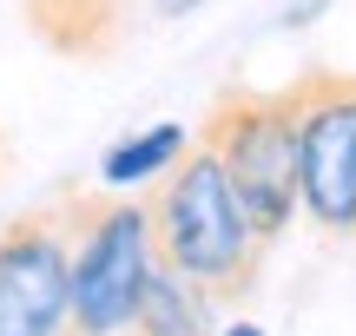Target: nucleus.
Here are the masks:
<instances>
[{
    "label": "nucleus",
    "mask_w": 356,
    "mask_h": 336,
    "mask_svg": "<svg viewBox=\"0 0 356 336\" xmlns=\"http://www.w3.org/2000/svg\"><path fill=\"white\" fill-rule=\"evenodd\" d=\"M145 205H152L159 271H172L178 284H191L204 303H231V297L251 290L264 237L251 231V218H244L225 165H218L204 145L178 158Z\"/></svg>",
    "instance_id": "f257e3e1"
},
{
    "label": "nucleus",
    "mask_w": 356,
    "mask_h": 336,
    "mask_svg": "<svg viewBox=\"0 0 356 336\" xmlns=\"http://www.w3.org/2000/svg\"><path fill=\"white\" fill-rule=\"evenodd\" d=\"M198 145L225 165L231 192H238L251 231L264 237H284L297 205V99L291 86L264 92V86H231L211 99L198 126Z\"/></svg>",
    "instance_id": "f03ea898"
},
{
    "label": "nucleus",
    "mask_w": 356,
    "mask_h": 336,
    "mask_svg": "<svg viewBox=\"0 0 356 336\" xmlns=\"http://www.w3.org/2000/svg\"><path fill=\"white\" fill-rule=\"evenodd\" d=\"M152 271V205H92L73 237V330L66 336H126Z\"/></svg>",
    "instance_id": "7ed1b4c3"
},
{
    "label": "nucleus",
    "mask_w": 356,
    "mask_h": 336,
    "mask_svg": "<svg viewBox=\"0 0 356 336\" xmlns=\"http://www.w3.org/2000/svg\"><path fill=\"white\" fill-rule=\"evenodd\" d=\"M297 99V205L323 231H356V73L310 66Z\"/></svg>",
    "instance_id": "20e7f679"
},
{
    "label": "nucleus",
    "mask_w": 356,
    "mask_h": 336,
    "mask_svg": "<svg viewBox=\"0 0 356 336\" xmlns=\"http://www.w3.org/2000/svg\"><path fill=\"white\" fill-rule=\"evenodd\" d=\"M73 237L79 218H66L60 205L0 224V336L73 330Z\"/></svg>",
    "instance_id": "39448f33"
},
{
    "label": "nucleus",
    "mask_w": 356,
    "mask_h": 336,
    "mask_svg": "<svg viewBox=\"0 0 356 336\" xmlns=\"http://www.w3.org/2000/svg\"><path fill=\"white\" fill-rule=\"evenodd\" d=\"M26 26L60 60H99L126 40L132 0H26Z\"/></svg>",
    "instance_id": "423d86ee"
},
{
    "label": "nucleus",
    "mask_w": 356,
    "mask_h": 336,
    "mask_svg": "<svg viewBox=\"0 0 356 336\" xmlns=\"http://www.w3.org/2000/svg\"><path fill=\"white\" fill-rule=\"evenodd\" d=\"M185 152H191V132L172 126V119H159V126H139V132H126L119 145H106L99 178L119 185V192H126V185H159Z\"/></svg>",
    "instance_id": "0eeeda50"
},
{
    "label": "nucleus",
    "mask_w": 356,
    "mask_h": 336,
    "mask_svg": "<svg viewBox=\"0 0 356 336\" xmlns=\"http://www.w3.org/2000/svg\"><path fill=\"white\" fill-rule=\"evenodd\" d=\"M126 336H211L204 330V297L191 284H178L172 271H152V284H145L139 317H132Z\"/></svg>",
    "instance_id": "6e6552de"
},
{
    "label": "nucleus",
    "mask_w": 356,
    "mask_h": 336,
    "mask_svg": "<svg viewBox=\"0 0 356 336\" xmlns=\"http://www.w3.org/2000/svg\"><path fill=\"white\" fill-rule=\"evenodd\" d=\"M191 7H204V0H152V13H159V20H185Z\"/></svg>",
    "instance_id": "1a4fd4ad"
},
{
    "label": "nucleus",
    "mask_w": 356,
    "mask_h": 336,
    "mask_svg": "<svg viewBox=\"0 0 356 336\" xmlns=\"http://www.w3.org/2000/svg\"><path fill=\"white\" fill-rule=\"evenodd\" d=\"M211 336H264L257 324H225V330H211Z\"/></svg>",
    "instance_id": "9d476101"
}]
</instances>
